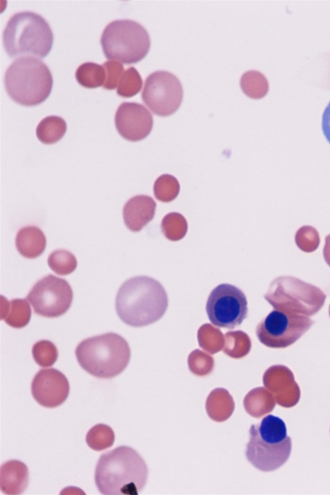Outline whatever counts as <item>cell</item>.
Listing matches in <instances>:
<instances>
[{"mask_svg": "<svg viewBox=\"0 0 330 495\" xmlns=\"http://www.w3.org/2000/svg\"><path fill=\"white\" fill-rule=\"evenodd\" d=\"M323 254L326 263L330 267V234L326 237V244Z\"/></svg>", "mask_w": 330, "mask_h": 495, "instance_id": "8d00e7d4", "label": "cell"}, {"mask_svg": "<svg viewBox=\"0 0 330 495\" xmlns=\"http://www.w3.org/2000/svg\"><path fill=\"white\" fill-rule=\"evenodd\" d=\"M329 316H330V306H329Z\"/></svg>", "mask_w": 330, "mask_h": 495, "instance_id": "74e56055", "label": "cell"}, {"mask_svg": "<svg viewBox=\"0 0 330 495\" xmlns=\"http://www.w3.org/2000/svg\"><path fill=\"white\" fill-rule=\"evenodd\" d=\"M115 435L111 426L99 424L88 432L87 442L88 447L97 452L104 451L113 446Z\"/></svg>", "mask_w": 330, "mask_h": 495, "instance_id": "83f0119b", "label": "cell"}, {"mask_svg": "<svg viewBox=\"0 0 330 495\" xmlns=\"http://www.w3.org/2000/svg\"><path fill=\"white\" fill-rule=\"evenodd\" d=\"M29 484V469L20 460H9L0 469V489L4 494L19 495Z\"/></svg>", "mask_w": 330, "mask_h": 495, "instance_id": "e0dca14e", "label": "cell"}, {"mask_svg": "<svg viewBox=\"0 0 330 495\" xmlns=\"http://www.w3.org/2000/svg\"><path fill=\"white\" fill-rule=\"evenodd\" d=\"M161 228L165 238L169 241L177 242L186 236L188 223L183 214L171 213L163 217Z\"/></svg>", "mask_w": 330, "mask_h": 495, "instance_id": "484cf974", "label": "cell"}, {"mask_svg": "<svg viewBox=\"0 0 330 495\" xmlns=\"http://www.w3.org/2000/svg\"><path fill=\"white\" fill-rule=\"evenodd\" d=\"M130 348L117 333H106L85 340L77 347L76 357L82 369L97 379L118 377L128 365Z\"/></svg>", "mask_w": 330, "mask_h": 495, "instance_id": "277c9868", "label": "cell"}, {"mask_svg": "<svg viewBox=\"0 0 330 495\" xmlns=\"http://www.w3.org/2000/svg\"><path fill=\"white\" fill-rule=\"evenodd\" d=\"M263 384L279 406L289 408L301 400V388L287 366L274 365L268 369L263 374Z\"/></svg>", "mask_w": 330, "mask_h": 495, "instance_id": "9a60e30c", "label": "cell"}, {"mask_svg": "<svg viewBox=\"0 0 330 495\" xmlns=\"http://www.w3.org/2000/svg\"><path fill=\"white\" fill-rule=\"evenodd\" d=\"M142 99L154 114L161 117L170 116L183 104L184 88L175 75L157 71L146 78Z\"/></svg>", "mask_w": 330, "mask_h": 495, "instance_id": "8fae6325", "label": "cell"}, {"mask_svg": "<svg viewBox=\"0 0 330 495\" xmlns=\"http://www.w3.org/2000/svg\"><path fill=\"white\" fill-rule=\"evenodd\" d=\"M264 298L276 310L310 317L320 312L326 296L315 285L285 276L270 284Z\"/></svg>", "mask_w": 330, "mask_h": 495, "instance_id": "52a82bcc", "label": "cell"}, {"mask_svg": "<svg viewBox=\"0 0 330 495\" xmlns=\"http://www.w3.org/2000/svg\"><path fill=\"white\" fill-rule=\"evenodd\" d=\"M315 321L305 315L275 310L258 325L256 334L263 346L286 348L299 340Z\"/></svg>", "mask_w": 330, "mask_h": 495, "instance_id": "9c48e42d", "label": "cell"}, {"mask_svg": "<svg viewBox=\"0 0 330 495\" xmlns=\"http://www.w3.org/2000/svg\"><path fill=\"white\" fill-rule=\"evenodd\" d=\"M32 356L39 366L48 368L56 364L59 353L56 346L52 341L43 340L33 346Z\"/></svg>", "mask_w": 330, "mask_h": 495, "instance_id": "4dcf8cb0", "label": "cell"}, {"mask_svg": "<svg viewBox=\"0 0 330 495\" xmlns=\"http://www.w3.org/2000/svg\"><path fill=\"white\" fill-rule=\"evenodd\" d=\"M291 453L292 439L282 418L268 415L252 425L245 456L255 468L267 473L276 471L287 463Z\"/></svg>", "mask_w": 330, "mask_h": 495, "instance_id": "3957f363", "label": "cell"}, {"mask_svg": "<svg viewBox=\"0 0 330 495\" xmlns=\"http://www.w3.org/2000/svg\"><path fill=\"white\" fill-rule=\"evenodd\" d=\"M180 191L178 180L171 175H162L154 183L155 197L163 203L175 200Z\"/></svg>", "mask_w": 330, "mask_h": 495, "instance_id": "f546056e", "label": "cell"}, {"mask_svg": "<svg viewBox=\"0 0 330 495\" xmlns=\"http://www.w3.org/2000/svg\"><path fill=\"white\" fill-rule=\"evenodd\" d=\"M106 71V80L103 88L113 90L119 87L120 80L123 75L124 66L118 61H108L103 64Z\"/></svg>", "mask_w": 330, "mask_h": 495, "instance_id": "e575fe53", "label": "cell"}, {"mask_svg": "<svg viewBox=\"0 0 330 495\" xmlns=\"http://www.w3.org/2000/svg\"><path fill=\"white\" fill-rule=\"evenodd\" d=\"M297 248L306 253L315 252L320 246V235L317 229L304 226L295 234Z\"/></svg>", "mask_w": 330, "mask_h": 495, "instance_id": "836d02e7", "label": "cell"}, {"mask_svg": "<svg viewBox=\"0 0 330 495\" xmlns=\"http://www.w3.org/2000/svg\"><path fill=\"white\" fill-rule=\"evenodd\" d=\"M31 318V309L28 299H13L8 301L2 298V320L13 329H22L28 326Z\"/></svg>", "mask_w": 330, "mask_h": 495, "instance_id": "ffe728a7", "label": "cell"}, {"mask_svg": "<svg viewBox=\"0 0 330 495\" xmlns=\"http://www.w3.org/2000/svg\"><path fill=\"white\" fill-rule=\"evenodd\" d=\"M120 318L127 325L142 328L159 321L169 308V296L161 284L150 277L126 281L115 300Z\"/></svg>", "mask_w": 330, "mask_h": 495, "instance_id": "6da1fadb", "label": "cell"}, {"mask_svg": "<svg viewBox=\"0 0 330 495\" xmlns=\"http://www.w3.org/2000/svg\"><path fill=\"white\" fill-rule=\"evenodd\" d=\"M76 80L88 89L102 88L106 80L105 68L95 63H82L76 71Z\"/></svg>", "mask_w": 330, "mask_h": 495, "instance_id": "603a6c76", "label": "cell"}, {"mask_svg": "<svg viewBox=\"0 0 330 495\" xmlns=\"http://www.w3.org/2000/svg\"><path fill=\"white\" fill-rule=\"evenodd\" d=\"M142 87L143 80L138 71L135 67H129L120 80L118 95L125 98L132 97L141 92Z\"/></svg>", "mask_w": 330, "mask_h": 495, "instance_id": "1f68e13d", "label": "cell"}, {"mask_svg": "<svg viewBox=\"0 0 330 495\" xmlns=\"http://www.w3.org/2000/svg\"><path fill=\"white\" fill-rule=\"evenodd\" d=\"M206 311L213 326L234 330L241 326L249 315V306L242 289L231 284H221L212 289Z\"/></svg>", "mask_w": 330, "mask_h": 495, "instance_id": "30bf717a", "label": "cell"}, {"mask_svg": "<svg viewBox=\"0 0 330 495\" xmlns=\"http://www.w3.org/2000/svg\"><path fill=\"white\" fill-rule=\"evenodd\" d=\"M68 125L60 116H47L37 129V138L45 145H54L62 139Z\"/></svg>", "mask_w": 330, "mask_h": 495, "instance_id": "7402d4cb", "label": "cell"}, {"mask_svg": "<svg viewBox=\"0 0 330 495\" xmlns=\"http://www.w3.org/2000/svg\"><path fill=\"white\" fill-rule=\"evenodd\" d=\"M190 371L197 377H206L214 368V358L202 350H194L188 357Z\"/></svg>", "mask_w": 330, "mask_h": 495, "instance_id": "d6a6232c", "label": "cell"}, {"mask_svg": "<svg viewBox=\"0 0 330 495\" xmlns=\"http://www.w3.org/2000/svg\"><path fill=\"white\" fill-rule=\"evenodd\" d=\"M252 343L245 332L229 331L225 335L224 353L230 357L242 358L250 354Z\"/></svg>", "mask_w": 330, "mask_h": 495, "instance_id": "d4e9b609", "label": "cell"}, {"mask_svg": "<svg viewBox=\"0 0 330 495\" xmlns=\"http://www.w3.org/2000/svg\"><path fill=\"white\" fill-rule=\"evenodd\" d=\"M15 246L24 258L37 259L45 249L46 238L39 228L25 227L16 235Z\"/></svg>", "mask_w": 330, "mask_h": 495, "instance_id": "ac0fdd59", "label": "cell"}, {"mask_svg": "<svg viewBox=\"0 0 330 495\" xmlns=\"http://www.w3.org/2000/svg\"><path fill=\"white\" fill-rule=\"evenodd\" d=\"M235 408L234 398L223 388L214 389L206 402V411L214 422H225L233 415Z\"/></svg>", "mask_w": 330, "mask_h": 495, "instance_id": "d6986e66", "label": "cell"}, {"mask_svg": "<svg viewBox=\"0 0 330 495\" xmlns=\"http://www.w3.org/2000/svg\"><path fill=\"white\" fill-rule=\"evenodd\" d=\"M4 45L10 57L45 58L54 45V32L43 17L22 12L12 15L3 34Z\"/></svg>", "mask_w": 330, "mask_h": 495, "instance_id": "8992f818", "label": "cell"}, {"mask_svg": "<svg viewBox=\"0 0 330 495\" xmlns=\"http://www.w3.org/2000/svg\"><path fill=\"white\" fill-rule=\"evenodd\" d=\"M197 340L200 347L209 354H217L225 347V336L222 331L210 323H204L198 330Z\"/></svg>", "mask_w": 330, "mask_h": 495, "instance_id": "4316f807", "label": "cell"}, {"mask_svg": "<svg viewBox=\"0 0 330 495\" xmlns=\"http://www.w3.org/2000/svg\"><path fill=\"white\" fill-rule=\"evenodd\" d=\"M48 266L60 276H68L77 269L78 261L68 250H56L49 255Z\"/></svg>", "mask_w": 330, "mask_h": 495, "instance_id": "f1b7e54d", "label": "cell"}, {"mask_svg": "<svg viewBox=\"0 0 330 495\" xmlns=\"http://www.w3.org/2000/svg\"><path fill=\"white\" fill-rule=\"evenodd\" d=\"M148 470L143 457L128 447H120L101 457L95 481L106 495H137L144 489Z\"/></svg>", "mask_w": 330, "mask_h": 495, "instance_id": "7a4b0ae2", "label": "cell"}, {"mask_svg": "<svg viewBox=\"0 0 330 495\" xmlns=\"http://www.w3.org/2000/svg\"><path fill=\"white\" fill-rule=\"evenodd\" d=\"M5 87L15 104L33 107L43 104L51 95L54 78L44 62L23 56L9 66L5 73Z\"/></svg>", "mask_w": 330, "mask_h": 495, "instance_id": "5b68a950", "label": "cell"}, {"mask_svg": "<svg viewBox=\"0 0 330 495\" xmlns=\"http://www.w3.org/2000/svg\"><path fill=\"white\" fill-rule=\"evenodd\" d=\"M245 412L254 418H260L274 411L276 401L267 388H255L243 400Z\"/></svg>", "mask_w": 330, "mask_h": 495, "instance_id": "44dd1931", "label": "cell"}, {"mask_svg": "<svg viewBox=\"0 0 330 495\" xmlns=\"http://www.w3.org/2000/svg\"><path fill=\"white\" fill-rule=\"evenodd\" d=\"M156 213V202L151 197L137 196L130 198L125 205L123 217L127 228L134 232L141 231Z\"/></svg>", "mask_w": 330, "mask_h": 495, "instance_id": "2e32d148", "label": "cell"}, {"mask_svg": "<svg viewBox=\"0 0 330 495\" xmlns=\"http://www.w3.org/2000/svg\"><path fill=\"white\" fill-rule=\"evenodd\" d=\"M114 121L119 133L129 142L145 139L153 129L152 113L136 102H124L115 113Z\"/></svg>", "mask_w": 330, "mask_h": 495, "instance_id": "5bb4252c", "label": "cell"}, {"mask_svg": "<svg viewBox=\"0 0 330 495\" xmlns=\"http://www.w3.org/2000/svg\"><path fill=\"white\" fill-rule=\"evenodd\" d=\"M101 43L107 59L127 64L141 62L151 48L150 34L132 21L110 23L103 32Z\"/></svg>", "mask_w": 330, "mask_h": 495, "instance_id": "ba28073f", "label": "cell"}, {"mask_svg": "<svg viewBox=\"0 0 330 495\" xmlns=\"http://www.w3.org/2000/svg\"><path fill=\"white\" fill-rule=\"evenodd\" d=\"M240 85L243 94L252 99H261L269 91L268 79L259 71L245 72L241 78Z\"/></svg>", "mask_w": 330, "mask_h": 495, "instance_id": "cb8c5ba5", "label": "cell"}, {"mask_svg": "<svg viewBox=\"0 0 330 495\" xmlns=\"http://www.w3.org/2000/svg\"><path fill=\"white\" fill-rule=\"evenodd\" d=\"M322 130L326 139L330 144V101L323 113Z\"/></svg>", "mask_w": 330, "mask_h": 495, "instance_id": "d590c367", "label": "cell"}, {"mask_svg": "<svg viewBox=\"0 0 330 495\" xmlns=\"http://www.w3.org/2000/svg\"><path fill=\"white\" fill-rule=\"evenodd\" d=\"M70 384L65 375L57 369H42L33 379L31 394L42 407L54 408L68 399Z\"/></svg>", "mask_w": 330, "mask_h": 495, "instance_id": "4fadbf2b", "label": "cell"}, {"mask_svg": "<svg viewBox=\"0 0 330 495\" xmlns=\"http://www.w3.org/2000/svg\"><path fill=\"white\" fill-rule=\"evenodd\" d=\"M27 299L37 315L57 318L70 309L73 291L68 281L49 275L32 287Z\"/></svg>", "mask_w": 330, "mask_h": 495, "instance_id": "7c38bea8", "label": "cell"}]
</instances>
